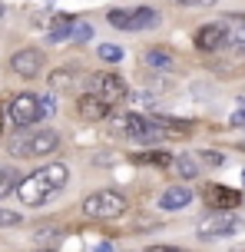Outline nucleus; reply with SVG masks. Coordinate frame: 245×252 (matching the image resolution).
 I'll use <instances>...</instances> for the list:
<instances>
[{"label":"nucleus","mask_w":245,"mask_h":252,"mask_svg":"<svg viewBox=\"0 0 245 252\" xmlns=\"http://www.w3.org/2000/svg\"><path fill=\"white\" fill-rule=\"evenodd\" d=\"M66 183H70L66 163H47V166H40V169H33L30 176H20L13 192H17V199L24 202V206H43L56 192H63Z\"/></svg>","instance_id":"f257e3e1"},{"label":"nucleus","mask_w":245,"mask_h":252,"mask_svg":"<svg viewBox=\"0 0 245 252\" xmlns=\"http://www.w3.org/2000/svg\"><path fill=\"white\" fill-rule=\"evenodd\" d=\"M60 150V133L50 129V126H27L17 136L10 139V156L13 159H40V156H50V153Z\"/></svg>","instance_id":"f03ea898"},{"label":"nucleus","mask_w":245,"mask_h":252,"mask_svg":"<svg viewBox=\"0 0 245 252\" xmlns=\"http://www.w3.org/2000/svg\"><path fill=\"white\" fill-rule=\"evenodd\" d=\"M129 202L119 189H96L83 199V216L86 219H119L126 216Z\"/></svg>","instance_id":"7ed1b4c3"},{"label":"nucleus","mask_w":245,"mask_h":252,"mask_svg":"<svg viewBox=\"0 0 245 252\" xmlns=\"http://www.w3.org/2000/svg\"><path fill=\"white\" fill-rule=\"evenodd\" d=\"M7 120H10L13 126H20V129L37 126L40 120H47L43 100H40L37 93H17V96L10 100V106H7Z\"/></svg>","instance_id":"20e7f679"},{"label":"nucleus","mask_w":245,"mask_h":252,"mask_svg":"<svg viewBox=\"0 0 245 252\" xmlns=\"http://www.w3.org/2000/svg\"><path fill=\"white\" fill-rule=\"evenodd\" d=\"M242 229V216L229 209V213H219L212 209L209 216L199 219V239H225V236H235Z\"/></svg>","instance_id":"39448f33"},{"label":"nucleus","mask_w":245,"mask_h":252,"mask_svg":"<svg viewBox=\"0 0 245 252\" xmlns=\"http://www.w3.org/2000/svg\"><path fill=\"white\" fill-rule=\"evenodd\" d=\"M123 136L139 143V146H156L159 143V129H156L153 116H142V113H126L123 116Z\"/></svg>","instance_id":"423d86ee"},{"label":"nucleus","mask_w":245,"mask_h":252,"mask_svg":"<svg viewBox=\"0 0 245 252\" xmlns=\"http://www.w3.org/2000/svg\"><path fill=\"white\" fill-rule=\"evenodd\" d=\"M43 66H47V53L37 50V47H24V50H17L10 57V70L17 76H24V80H37L43 73Z\"/></svg>","instance_id":"0eeeda50"},{"label":"nucleus","mask_w":245,"mask_h":252,"mask_svg":"<svg viewBox=\"0 0 245 252\" xmlns=\"http://www.w3.org/2000/svg\"><path fill=\"white\" fill-rule=\"evenodd\" d=\"M225 40H229V24H202L192 33V43L199 53H216L225 50Z\"/></svg>","instance_id":"6e6552de"},{"label":"nucleus","mask_w":245,"mask_h":252,"mask_svg":"<svg viewBox=\"0 0 245 252\" xmlns=\"http://www.w3.org/2000/svg\"><path fill=\"white\" fill-rule=\"evenodd\" d=\"M202 199H206L209 209H219V213H229V209H239L242 206V192L232 186H222V183H209L202 189Z\"/></svg>","instance_id":"1a4fd4ad"},{"label":"nucleus","mask_w":245,"mask_h":252,"mask_svg":"<svg viewBox=\"0 0 245 252\" xmlns=\"http://www.w3.org/2000/svg\"><path fill=\"white\" fill-rule=\"evenodd\" d=\"M93 93H100L109 106H116V103H123L129 96V87L119 73H96L93 76Z\"/></svg>","instance_id":"9d476101"},{"label":"nucleus","mask_w":245,"mask_h":252,"mask_svg":"<svg viewBox=\"0 0 245 252\" xmlns=\"http://www.w3.org/2000/svg\"><path fill=\"white\" fill-rule=\"evenodd\" d=\"M77 113L83 116V120H90V123H103L106 116L113 113V106H109L100 93H93V90H90V93H80V96H77Z\"/></svg>","instance_id":"9b49d317"},{"label":"nucleus","mask_w":245,"mask_h":252,"mask_svg":"<svg viewBox=\"0 0 245 252\" xmlns=\"http://www.w3.org/2000/svg\"><path fill=\"white\" fill-rule=\"evenodd\" d=\"M153 123L159 129V136H169V139H189L195 126L192 120H179V116H166V113L153 116Z\"/></svg>","instance_id":"f8f14e48"},{"label":"nucleus","mask_w":245,"mask_h":252,"mask_svg":"<svg viewBox=\"0 0 245 252\" xmlns=\"http://www.w3.org/2000/svg\"><path fill=\"white\" fill-rule=\"evenodd\" d=\"M33 246L40 252H56L63 246V229L56 226V222H43V226L33 229Z\"/></svg>","instance_id":"ddd939ff"},{"label":"nucleus","mask_w":245,"mask_h":252,"mask_svg":"<svg viewBox=\"0 0 245 252\" xmlns=\"http://www.w3.org/2000/svg\"><path fill=\"white\" fill-rule=\"evenodd\" d=\"M189 202H192V189L189 186H169L159 196V209L163 213H182Z\"/></svg>","instance_id":"4468645a"},{"label":"nucleus","mask_w":245,"mask_h":252,"mask_svg":"<svg viewBox=\"0 0 245 252\" xmlns=\"http://www.w3.org/2000/svg\"><path fill=\"white\" fill-rule=\"evenodd\" d=\"M172 153L163 150V146H149L146 153H133V163H139V166H156V169H166V166H172Z\"/></svg>","instance_id":"2eb2a0df"},{"label":"nucleus","mask_w":245,"mask_h":252,"mask_svg":"<svg viewBox=\"0 0 245 252\" xmlns=\"http://www.w3.org/2000/svg\"><path fill=\"white\" fill-rule=\"evenodd\" d=\"M73 24H77V17L73 13H56L50 20V30H47V40L50 43H60V40L70 37V30H73Z\"/></svg>","instance_id":"dca6fc26"},{"label":"nucleus","mask_w":245,"mask_h":252,"mask_svg":"<svg viewBox=\"0 0 245 252\" xmlns=\"http://www.w3.org/2000/svg\"><path fill=\"white\" fill-rule=\"evenodd\" d=\"M146 63H149L153 70H166L169 73V70L176 66V57H172L166 47H149V50H146Z\"/></svg>","instance_id":"f3484780"},{"label":"nucleus","mask_w":245,"mask_h":252,"mask_svg":"<svg viewBox=\"0 0 245 252\" xmlns=\"http://www.w3.org/2000/svg\"><path fill=\"white\" fill-rule=\"evenodd\" d=\"M159 24V13L153 7H136L133 10V30H153Z\"/></svg>","instance_id":"a211bd4d"},{"label":"nucleus","mask_w":245,"mask_h":252,"mask_svg":"<svg viewBox=\"0 0 245 252\" xmlns=\"http://www.w3.org/2000/svg\"><path fill=\"white\" fill-rule=\"evenodd\" d=\"M172 166L179 169V176H182V179H195L199 173H202L199 159H195V156H189V153H186V156H176V159H172Z\"/></svg>","instance_id":"6ab92c4d"},{"label":"nucleus","mask_w":245,"mask_h":252,"mask_svg":"<svg viewBox=\"0 0 245 252\" xmlns=\"http://www.w3.org/2000/svg\"><path fill=\"white\" fill-rule=\"evenodd\" d=\"M106 20H109V27H116V30H129V33H136V30H133V10L113 7V10L106 13Z\"/></svg>","instance_id":"aec40b11"},{"label":"nucleus","mask_w":245,"mask_h":252,"mask_svg":"<svg viewBox=\"0 0 245 252\" xmlns=\"http://www.w3.org/2000/svg\"><path fill=\"white\" fill-rule=\"evenodd\" d=\"M17 183H20V176L13 173L10 166L0 163V199H3V196H10L13 189H17Z\"/></svg>","instance_id":"412c9836"},{"label":"nucleus","mask_w":245,"mask_h":252,"mask_svg":"<svg viewBox=\"0 0 245 252\" xmlns=\"http://www.w3.org/2000/svg\"><path fill=\"white\" fill-rule=\"evenodd\" d=\"M195 159H199V166L219 169V166H225V153H219V150H202V153H195Z\"/></svg>","instance_id":"4be33fe9"},{"label":"nucleus","mask_w":245,"mask_h":252,"mask_svg":"<svg viewBox=\"0 0 245 252\" xmlns=\"http://www.w3.org/2000/svg\"><path fill=\"white\" fill-rule=\"evenodd\" d=\"M96 53H100V60H106V63L123 60V47H116V43H103V47H96Z\"/></svg>","instance_id":"5701e85b"},{"label":"nucleus","mask_w":245,"mask_h":252,"mask_svg":"<svg viewBox=\"0 0 245 252\" xmlns=\"http://www.w3.org/2000/svg\"><path fill=\"white\" fill-rule=\"evenodd\" d=\"M70 37H73V43H86V40H93V27L83 24V20H77L73 30H70Z\"/></svg>","instance_id":"b1692460"},{"label":"nucleus","mask_w":245,"mask_h":252,"mask_svg":"<svg viewBox=\"0 0 245 252\" xmlns=\"http://www.w3.org/2000/svg\"><path fill=\"white\" fill-rule=\"evenodd\" d=\"M50 87L53 90H70L73 87V73H70V70H56V73H50Z\"/></svg>","instance_id":"393cba45"},{"label":"nucleus","mask_w":245,"mask_h":252,"mask_svg":"<svg viewBox=\"0 0 245 252\" xmlns=\"http://www.w3.org/2000/svg\"><path fill=\"white\" fill-rule=\"evenodd\" d=\"M24 222V216L13 213V209H7V206H0V226H20Z\"/></svg>","instance_id":"a878e982"},{"label":"nucleus","mask_w":245,"mask_h":252,"mask_svg":"<svg viewBox=\"0 0 245 252\" xmlns=\"http://www.w3.org/2000/svg\"><path fill=\"white\" fill-rule=\"evenodd\" d=\"M172 3H182V7H212L216 0H172Z\"/></svg>","instance_id":"bb28decb"},{"label":"nucleus","mask_w":245,"mask_h":252,"mask_svg":"<svg viewBox=\"0 0 245 252\" xmlns=\"http://www.w3.org/2000/svg\"><path fill=\"white\" fill-rule=\"evenodd\" d=\"M146 252H186V249H179V246H146Z\"/></svg>","instance_id":"cd10ccee"},{"label":"nucleus","mask_w":245,"mask_h":252,"mask_svg":"<svg viewBox=\"0 0 245 252\" xmlns=\"http://www.w3.org/2000/svg\"><path fill=\"white\" fill-rule=\"evenodd\" d=\"M93 252H113V246H109V242H100V246H96Z\"/></svg>","instance_id":"c85d7f7f"},{"label":"nucleus","mask_w":245,"mask_h":252,"mask_svg":"<svg viewBox=\"0 0 245 252\" xmlns=\"http://www.w3.org/2000/svg\"><path fill=\"white\" fill-rule=\"evenodd\" d=\"M3 116L7 113H3V103H0V133H3Z\"/></svg>","instance_id":"c756f323"},{"label":"nucleus","mask_w":245,"mask_h":252,"mask_svg":"<svg viewBox=\"0 0 245 252\" xmlns=\"http://www.w3.org/2000/svg\"><path fill=\"white\" fill-rule=\"evenodd\" d=\"M229 252H245V242H242V246H232V249H229Z\"/></svg>","instance_id":"7c9ffc66"},{"label":"nucleus","mask_w":245,"mask_h":252,"mask_svg":"<svg viewBox=\"0 0 245 252\" xmlns=\"http://www.w3.org/2000/svg\"><path fill=\"white\" fill-rule=\"evenodd\" d=\"M0 17H3V3H0Z\"/></svg>","instance_id":"2f4dec72"},{"label":"nucleus","mask_w":245,"mask_h":252,"mask_svg":"<svg viewBox=\"0 0 245 252\" xmlns=\"http://www.w3.org/2000/svg\"><path fill=\"white\" fill-rule=\"evenodd\" d=\"M242 179H245V169H242Z\"/></svg>","instance_id":"473e14b6"}]
</instances>
